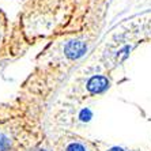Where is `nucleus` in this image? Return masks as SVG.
<instances>
[{
  "label": "nucleus",
  "mask_w": 151,
  "mask_h": 151,
  "mask_svg": "<svg viewBox=\"0 0 151 151\" xmlns=\"http://www.w3.org/2000/svg\"><path fill=\"white\" fill-rule=\"evenodd\" d=\"M87 52V45L83 41H70L64 46V53L65 56L71 60H78L84 56V53Z\"/></svg>",
  "instance_id": "nucleus-1"
},
{
  "label": "nucleus",
  "mask_w": 151,
  "mask_h": 151,
  "mask_svg": "<svg viewBox=\"0 0 151 151\" xmlns=\"http://www.w3.org/2000/svg\"><path fill=\"white\" fill-rule=\"evenodd\" d=\"M65 151H87L82 143H71Z\"/></svg>",
  "instance_id": "nucleus-4"
},
{
  "label": "nucleus",
  "mask_w": 151,
  "mask_h": 151,
  "mask_svg": "<svg viewBox=\"0 0 151 151\" xmlns=\"http://www.w3.org/2000/svg\"><path fill=\"white\" fill-rule=\"evenodd\" d=\"M79 117H81L82 121H88V120L93 117V113L90 109H83L81 112V114H79Z\"/></svg>",
  "instance_id": "nucleus-5"
},
{
  "label": "nucleus",
  "mask_w": 151,
  "mask_h": 151,
  "mask_svg": "<svg viewBox=\"0 0 151 151\" xmlns=\"http://www.w3.org/2000/svg\"><path fill=\"white\" fill-rule=\"evenodd\" d=\"M10 148V139L4 134H0V151H8Z\"/></svg>",
  "instance_id": "nucleus-3"
},
{
  "label": "nucleus",
  "mask_w": 151,
  "mask_h": 151,
  "mask_svg": "<svg viewBox=\"0 0 151 151\" xmlns=\"http://www.w3.org/2000/svg\"><path fill=\"white\" fill-rule=\"evenodd\" d=\"M108 151H125V150L121 148V147H112L110 150H108Z\"/></svg>",
  "instance_id": "nucleus-6"
},
{
  "label": "nucleus",
  "mask_w": 151,
  "mask_h": 151,
  "mask_svg": "<svg viewBox=\"0 0 151 151\" xmlns=\"http://www.w3.org/2000/svg\"><path fill=\"white\" fill-rule=\"evenodd\" d=\"M108 88H109V81L101 75H95L87 82V90L91 94H101Z\"/></svg>",
  "instance_id": "nucleus-2"
}]
</instances>
